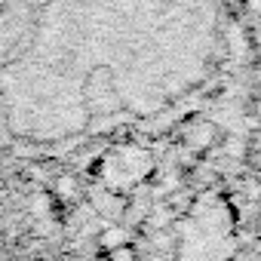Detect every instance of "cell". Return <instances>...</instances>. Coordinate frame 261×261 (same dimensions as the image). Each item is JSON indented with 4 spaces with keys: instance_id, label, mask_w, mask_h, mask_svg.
Instances as JSON below:
<instances>
[{
    "instance_id": "obj_2",
    "label": "cell",
    "mask_w": 261,
    "mask_h": 261,
    "mask_svg": "<svg viewBox=\"0 0 261 261\" xmlns=\"http://www.w3.org/2000/svg\"><path fill=\"white\" fill-rule=\"evenodd\" d=\"M120 243H126V230L123 227H105L101 233H98V246L108 252V249H114V246H120Z\"/></svg>"
},
{
    "instance_id": "obj_3",
    "label": "cell",
    "mask_w": 261,
    "mask_h": 261,
    "mask_svg": "<svg viewBox=\"0 0 261 261\" xmlns=\"http://www.w3.org/2000/svg\"><path fill=\"white\" fill-rule=\"evenodd\" d=\"M252 37H255V43H258V49H261V25H258V28L252 31Z\"/></svg>"
},
{
    "instance_id": "obj_1",
    "label": "cell",
    "mask_w": 261,
    "mask_h": 261,
    "mask_svg": "<svg viewBox=\"0 0 261 261\" xmlns=\"http://www.w3.org/2000/svg\"><path fill=\"white\" fill-rule=\"evenodd\" d=\"M108 261H142V255L133 243H120V246L108 249Z\"/></svg>"
}]
</instances>
